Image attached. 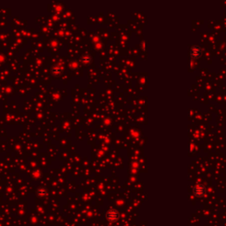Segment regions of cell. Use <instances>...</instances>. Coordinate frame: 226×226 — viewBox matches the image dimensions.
Returning <instances> with one entry per match:
<instances>
[{"mask_svg":"<svg viewBox=\"0 0 226 226\" xmlns=\"http://www.w3.org/2000/svg\"><path fill=\"white\" fill-rule=\"evenodd\" d=\"M194 194L197 197H202L206 194V188L203 185H196L193 189Z\"/></svg>","mask_w":226,"mask_h":226,"instance_id":"obj_2","label":"cell"},{"mask_svg":"<svg viewBox=\"0 0 226 226\" xmlns=\"http://www.w3.org/2000/svg\"><path fill=\"white\" fill-rule=\"evenodd\" d=\"M118 218V213L116 210H111L108 213V219L111 221H116Z\"/></svg>","mask_w":226,"mask_h":226,"instance_id":"obj_3","label":"cell"},{"mask_svg":"<svg viewBox=\"0 0 226 226\" xmlns=\"http://www.w3.org/2000/svg\"><path fill=\"white\" fill-rule=\"evenodd\" d=\"M190 57L192 58H198L202 55V49L198 45H194L189 51Z\"/></svg>","mask_w":226,"mask_h":226,"instance_id":"obj_1","label":"cell"}]
</instances>
